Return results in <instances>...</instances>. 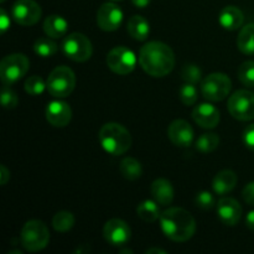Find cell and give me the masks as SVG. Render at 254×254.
<instances>
[{"instance_id": "obj_1", "label": "cell", "mask_w": 254, "mask_h": 254, "mask_svg": "<svg viewBox=\"0 0 254 254\" xmlns=\"http://www.w3.org/2000/svg\"><path fill=\"white\" fill-rule=\"evenodd\" d=\"M139 64L149 76L164 77L175 67V55L164 42L150 41L140 49Z\"/></svg>"}, {"instance_id": "obj_2", "label": "cell", "mask_w": 254, "mask_h": 254, "mask_svg": "<svg viewBox=\"0 0 254 254\" xmlns=\"http://www.w3.org/2000/svg\"><path fill=\"white\" fill-rule=\"evenodd\" d=\"M164 235L174 242H186L196 232V221L190 212L180 207H171L160 215Z\"/></svg>"}, {"instance_id": "obj_3", "label": "cell", "mask_w": 254, "mask_h": 254, "mask_svg": "<svg viewBox=\"0 0 254 254\" xmlns=\"http://www.w3.org/2000/svg\"><path fill=\"white\" fill-rule=\"evenodd\" d=\"M102 148L113 156L127 153L131 146V135L122 124L107 123L98 134Z\"/></svg>"}, {"instance_id": "obj_4", "label": "cell", "mask_w": 254, "mask_h": 254, "mask_svg": "<svg viewBox=\"0 0 254 254\" xmlns=\"http://www.w3.org/2000/svg\"><path fill=\"white\" fill-rule=\"evenodd\" d=\"M20 241L27 252H40L45 250L50 242L49 228L42 221H29L22 227Z\"/></svg>"}, {"instance_id": "obj_5", "label": "cell", "mask_w": 254, "mask_h": 254, "mask_svg": "<svg viewBox=\"0 0 254 254\" xmlns=\"http://www.w3.org/2000/svg\"><path fill=\"white\" fill-rule=\"evenodd\" d=\"M47 91L57 98H66L76 87L74 72L67 66H59L52 69L46 81Z\"/></svg>"}, {"instance_id": "obj_6", "label": "cell", "mask_w": 254, "mask_h": 254, "mask_svg": "<svg viewBox=\"0 0 254 254\" xmlns=\"http://www.w3.org/2000/svg\"><path fill=\"white\" fill-rule=\"evenodd\" d=\"M29 67L30 61L24 54H12L5 56L0 64V78L2 84H14L27 73Z\"/></svg>"}, {"instance_id": "obj_7", "label": "cell", "mask_w": 254, "mask_h": 254, "mask_svg": "<svg viewBox=\"0 0 254 254\" xmlns=\"http://www.w3.org/2000/svg\"><path fill=\"white\" fill-rule=\"evenodd\" d=\"M232 82L230 77L221 72L208 74L201 81V93L203 98L210 102H221L228 97Z\"/></svg>"}, {"instance_id": "obj_8", "label": "cell", "mask_w": 254, "mask_h": 254, "mask_svg": "<svg viewBox=\"0 0 254 254\" xmlns=\"http://www.w3.org/2000/svg\"><path fill=\"white\" fill-rule=\"evenodd\" d=\"M62 51L72 61L86 62L93 54V46L86 35L81 32H72L62 41Z\"/></svg>"}, {"instance_id": "obj_9", "label": "cell", "mask_w": 254, "mask_h": 254, "mask_svg": "<svg viewBox=\"0 0 254 254\" xmlns=\"http://www.w3.org/2000/svg\"><path fill=\"white\" fill-rule=\"evenodd\" d=\"M228 112L235 119L248 122L254 119V94L252 92L240 89L228 98Z\"/></svg>"}, {"instance_id": "obj_10", "label": "cell", "mask_w": 254, "mask_h": 254, "mask_svg": "<svg viewBox=\"0 0 254 254\" xmlns=\"http://www.w3.org/2000/svg\"><path fill=\"white\" fill-rule=\"evenodd\" d=\"M107 64L117 74H129L136 66V57L126 46H117L107 55Z\"/></svg>"}, {"instance_id": "obj_11", "label": "cell", "mask_w": 254, "mask_h": 254, "mask_svg": "<svg viewBox=\"0 0 254 254\" xmlns=\"http://www.w3.org/2000/svg\"><path fill=\"white\" fill-rule=\"evenodd\" d=\"M41 14V7L35 0H16L11 7L12 19L22 26L35 25Z\"/></svg>"}, {"instance_id": "obj_12", "label": "cell", "mask_w": 254, "mask_h": 254, "mask_svg": "<svg viewBox=\"0 0 254 254\" xmlns=\"http://www.w3.org/2000/svg\"><path fill=\"white\" fill-rule=\"evenodd\" d=\"M103 237L109 245L114 247L126 246L130 241L131 231L127 222L119 218L109 220L103 227Z\"/></svg>"}, {"instance_id": "obj_13", "label": "cell", "mask_w": 254, "mask_h": 254, "mask_svg": "<svg viewBox=\"0 0 254 254\" xmlns=\"http://www.w3.org/2000/svg\"><path fill=\"white\" fill-rule=\"evenodd\" d=\"M123 21V11L118 5L106 2L97 11V25L103 31H116Z\"/></svg>"}, {"instance_id": "obj_14", "label": "cell", "mask_w": 254, "mask_h": 254, "mask_svg": "<svg viewBox=\"0 0 254 254\" xmlns=\"http://www.w3.org/2000/svg\"><path fill=\"white\" fill-rule=\"evenodd\" d=\"M193 129L184 119H176L171 122L168 128V136L171 143L180 148H188L193 141Z\"/></svg>"}, {"instance_id": "obj_15", "label": "cell", "mask_w": 254, "mask_h": 254, "mask_svg": "<svg viewBox=\"0 0 254 254\" xmlns=\"http://www.w3.org/2000/svg\"><path fill=\"white\" fill-rule=\"evenodd\" d=\"M46 119L51 126L64 128L68 126L72 119V109L64 101H52L47 104Z\"/></svg>"}, {"instance_id": "obj_16", "label": "cell", "mask_w": 254, "mask_h": 254, "mask_svg": "<svg viewBox=\"0 0 254 254\" xmlns=\"http://www.w3.org/2000/svg\"><path fill=\"white\" fill-rule=\"evenodd\" d=\"M217 215L221 222L233 227L240 222L242 217V207L235 198L223 197L217 203Z\"/></svg>"}, {"instance_id": "obj_17", "label": "cell", "mask_w": 254, "mask_h": 254, "mask_svg": "<svg viewBox=\"0 0 254 254\" xmlns=\"http://www.w3.org/2000/svg\"><path fill=\"white\" fill-rule=\"evenodd\" d=\"M196 124L205 129H213L220 123V111L211 103H201L192 111Z\"/></svg>"}, {"instance_id": "obj_18", "label": "cell", "mask_w": 254, "mask_h": 254, "mask_svg": "<svg viewBox=\"0 0 254 254\" xmlns=\"http://www.w3.org/2000/svg\"><path fill=\"white\" fill-rule=\"evenodd\" d=\"M218 21H220L221 26L230 31H235L238 30L243 25L245 21V15H243L242 10L238 9L237 6L233 5H228V6L223 7L218 16Z\"/></svg>"}, {"instance_id": "obj_19", "label": "cell", "mask_w": 254, "mask_h": 254, "mask_svg": "<svg viewBox=\"0 0 254 254\" xmlns=\"http://www.w3.org/2000/svg\"><path fill=\"white\" fill-rule=\"evenodd\" d=\"M150 192L159 205L169 206L174 200V188L170 181L166 179H156L151 184Z\"/></svg>"}, {"instance_id": "obj_20", "label": "cell", "mask_w": 254, "mask_h": 254, "mask_svg": "<svg viewBox=\"0 0 254 254\" xmlns=\"http://www.w3.org/2000/svg\"><path fill=\"white\" fill-rule=\"evenodd\" d=\"M238 178L235 171L222 170L215 176L212 181V188L217 195H226L231 192L237 185Z\"/></svg>"}, {"instance_id": "obj_21", "label": "cell", "mask_w": 254, "mask_h": 254, "mask_svg": "<svg viewBox=\"0 0 254 254\" xmlns=\"http://www.w3.org/2000/svg\"><path fill=\"white\" fill-rule=\"evenodd\" d=\"M68 30V22L60 15H50L44 21V31L51 39L64 36Z\"/></svg>"}, {"instance_id": "obj_22", "label": "cell", "mask_w": 254, "mask_h": 254, "mask_svg": "<svg viewBox=\"0 0 254 254\" xmlns=\"http://www.w3.org/2000/svg\"><path fill=\"white\" fill-rule=\"evenodd\" d=\"M127 29H128L129 35L136 41H145L148 39L149 34H150V25L140 15L131 16L129 19Z\"/></svg>"}, {"instance_id": "obj_23", "label": "cell", "mask_w": 254, "mask_h": 254, "mask_svg": "<svg viewBox=\"0 0 254 254\" xmlns=\"http://www.w3.org/2000/svg\"><path fill=\"white\" fill-rule=\"evenodd\" d=\"M237 46L242 54L254 55V24H248L242 27L237 37Z\"/></svg>"}, {"instance_id": "obj_24", "label": "cell", "mask_w": 254, "mask_h": 254, "mask_svg": "<svg viewBox=\"0 0 254 254\" xmlns=\"http://www.w3.org/2000/svg\"><path fill=\"white\" fill-rule=\"evenodd\" d=\"M119 170H121V174L123 175V178H126L129 181L138 180L143 175L141 164L134 158H124L121 161Z\"/></svg>"}, {"instance_id": "obj_25", "label": "cell", "mask_w": 254, "mask_h": 254, "mask_svg": "<svg viewBox=\"0 0 254 254\" xmlns=\"http://www.w3.org/2000/svg\"><path fill=\"white\" fill-rule=\"evenodd\" d=\"M136 213L139 218H141L145 222H155L160 217V208L155 200H145L136 207Z\"/></svg>"}, {"instance_id": "obj_26", "label": "cell", "mask_w": 254, "mask_h": 254, "mask_svg": "<svg viewBox=\"0 0 254 254\" xmlns=\"http://www.w3.org/2000/svg\"><path fill=\"white\" fill-rule=\"evenodd\" d=\"M74 226V217L71 212L68 211H60L52 218V227L57 231V232H68L72 230Z\"/></svg>"}, {"instance_id": "obj_27", "label": "cell", "mask_w": 254, "mask_h": 254, "mask_svg": "<svg viewBox=\"0 0 254 254\" xmlns=\"http://www.w3.org/2000/svg\"><path fill=\"white\" fill-rule=\"evenodd\" d=\"M34 51L41 57H51L59 51V45L51 37H41L35 41Z\"/></svg>"}, {"instance_id": "obj_28", "label": "cell", "mask_w": 254, "mask_h": 254, "mask_svg": "<svg viewBox=\"0 0 254 254\" xmlns=\"http://www.w3.org/2000/svg\"><path fill=\"white\" fill-rule=\"evenodd\" d=\"M196 149L201 153H212L213 150L220 145V136L215 133H206L202 134L200 138L196 140Z\"/></svg>"}, {"instance_id": "obj_29", "label": "cell", "mask_w": 254, "mask_h": 254, "mask_svg": "<svg viewBox=\"0 0 254 254\" xmlns=\"http://www.w3.org/2000/svg\"><path fill=\"white\" fill-rule=\"evenodd\" d=\"M179 97L185 106H192L197 101V88L195 84L186 82L179 89Z\"/></svg>"}, {"instance_id": "obj_30", "label": "cell", "mask_w": 254, "mask_h": 254, "mask_svg": "<svg viewBox=\"0 0 254 254\" xmlns=\"http://www.w3.org/2000/svg\"><path fill=\"white\" fill-rule=\"evenodd\" d=\"M238 78L242 84L254 87V61H246L238 68Z\"/></svg>"}, {"instance_id": "obj_31", "label": "cell", "mask_w": 254, "mask_h": 254, "mask_svg": "<svg viewBox=\"0 0 254 254\" xmlns=\"http://www.w3.org/2000/svg\"><path fill=\"white\" fill-rule=\"evenodd\" d=\"M181 77L185 82H189V83L197 84L201 82V78H202V72H201L200 67L196 66V64H185L181 69Z\"/></svg>"}, {"instance_id": "obj_32", "label": "cell", "mask_w": 254, "mask_h": 254, "mask_svg": "<svg viewBox=\"0 0 254 254\" xmlns=\"http://www.w3.org/2000/svg\"><path fill=\"white\" fill-rule=\"evenodd\" d=\"M24 87L26 93L30 94V96H39L45 91V88H47L46 83L40 76H30L25 81Z\"/></svg>"}, {"instance_id": "obj_33", "label": "cell", "mask_w": 254, "mask_h": 254, "mask_svg": "<svg viewBox=\"0 0 254 254\" xmlns=\"http://www.w3.org/2000/svg\"><path fill=\"white\" fill-rule=\"evenodd\" d=\"M1 104L5 109H14L16 108L17 103H19V98H17V94L10 88V86L6 84H2L1 88Z\"/></svg>"}, {"instance_id": "obj_34", "label": "cell", "mask_w": 254, "mask_h": 254, "mask_svg": "<svg viewBox=\"0 0 254 254\" xmlns=\"http://www.w3.org/2000/svg\"><path fill=\"white\" fill-rule=\"evenodd\" d=\"M195 202L197 205V207L202 208V210H211L216 205L215 196L211 192H208V191H201V192H198L195 198Z\"/></svg>"}, {"instance_id": "obj_35", "label": "cell", "mask_w": 254, "mask_h": 254, "mask_svg": "<svg viewBox=\"0 0 254 254\" xmlns=\"http://www.w3.org/2000/svg\"><path fill=\"white\" fill-rule=\"evenodd\" d=\"M243 141L250 150L254 151V124H251L243 131Z\"/></svg>"}, {"instance_id": "obj_36", "label": "cell", "mask_w": 254, "mask_h": 254, "mask_svg": "<svg viewBox=\"0 0 254 254\" xmlns=\"http://www.w3.org/2000/svg\"><path fill=\"white\" fill-rule=\"evenodd\" d=\"M243 200L248 203V205L254 206V181L246 185V188L242 191Z\"/></svg>"}, {"instance_id": "obj_37", "label": "cell", "mask_w": 254, "mask_h": 254, "mask_svg": "<svg viewBox=\"0 0 254 254\" xmlns=\"http://www.w3.org/2000/svg\"><path fill=\"white\" fill-rule=\"evenodd\" d=\"M10 27V17L7 16L6 11L4 9L0 10V30L5 32Z\"/></svg>"}, {"instance_id": "obj_38", "label": "cell", "mask_w": 254, "mask_h": 254, "mask_svg": "<svg viewBox=\"0 0 254 254\" xmlns=\"http://www.w3.org/2000/svg\"><path fill=\"white\" fill-rule=\"evenodd\" d=\"M10 179V171L7 170L6 166H0V185H5Z\"/></svg>"}, {"instance_id": "obj_39", "label": "cell", "mask_w": 254, "mask_h": 254, "mask_svg": "<svg viewBox=\"0 0 254 254\" xmlns=\"http://www.w3.org/2000/svg\"><path fill=\"white\" fill-rule=\"evenodd\" d=\"M246 225H247L250 230L254 231V210L251 211L247 215V217H246Z\"/></svg>"}, {"instance_id": "obj_40", "label": "cell", "mask_w": 254, "mask_h": 254, "mask_svg": "<svg viewBox=\"0 0 254 254\" xmlns=\"http://www.w3.org/2000/svg\"><path fill=\"white\" fill-rule=\"evenodd\" d=\"M131 2H133L136 7L144 9V7H146L149 4H150L151 0H131Z\"/></svg>"}, {"instance_id": "obj_41", "label": "cell", "mask_w": 254, "mask_h": 254, "mask_svg": "<svg viewBox=\"0 0 254 254\" xmlns=\"http://www.w3.org/2000/svg\"><path fill=\"white\" fill-rule=\"evenodd\" d=\"M146 254H166V252L164 250H160V248H149V250H146Z\"/></svg>"}, {"instance_id": "obj_42", "label": "cell", "mask_w": 254, "mask_h": 254, "mask_svg": "<svg viewBox=\"0 0 254 254\" xmlns=\"http://www.w3.org/2000/svg\"><path fill=\"white\" fill-rule=\"evenodd\" d=\"M121 253H133L131 250H121Z\"/></svg>"}, {"instance_id": "obj_43", "label": "cell", "mask_w": 254, "mask_h": 254, "mask_svg": "<svg viewBox=\"0 0 254 254\" xmlns=\"http://www.w3.org/2000/svg\"><path fill=\"white\" fill-rule=\"evenodd\" d=\"M113 1H122V0H113Z\"/></svg>"}, {"instance_id": "obj_44", "label": "cell", "mask_w": 254, "mask_h": 254, "mask_svg": "<svg viewBox=\"0 0 254 254\" xmlns=\"http://www.w3.org/2000/svg\"><path fill=\"white\" fill-rule=\"evenodd\" d=\"M0 1H1V2H4V1H5V0H0Z\"/></svg>"}]
</instances>
